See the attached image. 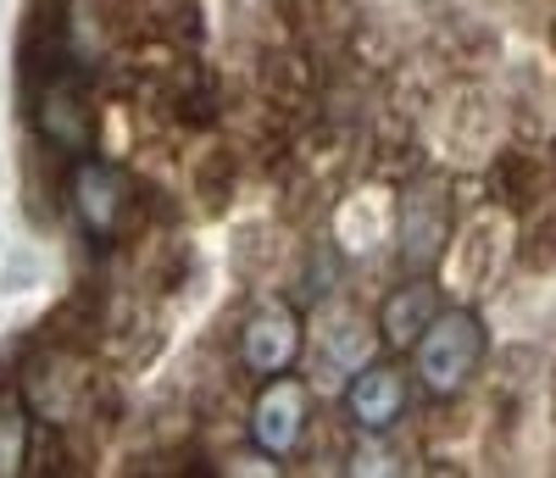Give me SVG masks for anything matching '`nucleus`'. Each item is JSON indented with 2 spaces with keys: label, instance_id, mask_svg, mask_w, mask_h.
<instances>
[{
  "label": "nucleus",
  "instance_id": "f257e3e1",
  "mask_svg": "<svg viewBox=\"0 0 556 478\" xmlns=\"http://www.w3.org/2000/svg\"><path fill=\"white\" fill-rule=\"evenodd\" d=\"M62 196H67V212L84 228V239L101 251L134 246V239H146V228H151V189L117 156H96V151L73 156Z\"/></svg>",
  "mask_w": 556,
  "mask_h": 478
},
{
  "label": "nucleus",
  "instance_id": "f03ea898",
  "mask_svg": "<svg viewBox=\"0 0 556 478\" xmlns=\"http://www.w3.org/2000/svg\"><path fill=\"white\" fill-rule=\"evenodd\" d=\"M23 101L34 134L56 156H89L101 151V106L89 89V67H78L67 51H51L45 62H23Z\"/></svg>",
  "mask_w": 556,
  "mask_h": 478
},
{
  "label": "nucleus",
  "instance_id": "7ed1b4c3",
  "mask_svg": "<svg viewBox=\"0 0 556 478\" xmlns=\"http://www.w3.org/2000/svg\"><path fill=\"white\" fill-rule=\"evenodd\" d=\"M406 356H412V378L434 401H456V395H468V385L490 356V328L473 306H440V317L424 328V340Z\"/></svg>",
  "mask_w": 556,
  "mask_h": 478
},
{
  "label": "nucleus",
  "instance_id": "20e7f679",
  "mask_svg": "<svg viewBox=\"0 0 556 478\" xmlns=\"http://www.w3.org/2000/svg\"><path fill=\"white\" fill-rule=\"evenodd\" d=\"M456 239V189L445 173L417 167L401 189H395V262L401 273H434L451 256Z\"/></svg>",
  "mask_w": 556,
  "mask_h": 478
},
{
  "label": "nucleus",
  "instance_id": "39448f33",
  "mask_svg": "<svg viewBox=\"0 0 556 478\" xmlns=\"http://www.w3.org/2000/svg\"><path fill=\"white\" fill-rule=\"evenodd\" d=\"M101 373H106V367L89 362V351H73V345L45 340V345L23 362V395H28V406H34L39 423L84 428Z\"/></svg>",
  "mask_w": 556,
  "mask_h": 478
},
{
  "label": "nucleus",
  "instance_id": "423d86ee",
  "mask_svg": "<svg viewBox=\"0 0 556 478\" xmlns=\"http://www.w3.org/2000/svg\"><path fill=\"white\" fill-rule=\"evenodd\" d=\"M384 345L379 317L367 323V312L356 301H323L312 312L306 328V367L317 378H334V385H351V378L374 362V351Z\"/></svg>",
  "mask_w": 556,
  "mask_h": 478
},
{
  "label": "nucleus",
  "instance_id": "0eeeda50",
  "mask_svg": "<svg viewBox=\"0 0 556 478\" xmlns=\"http://www.w3.org/2000/svg\"><path fill=\"white\" fill-rule=\"evenodd\" d=\"M317 423V395L301 373H278V378H262V390L251 395V412H245V435L251 445H262L267 456L290 462L295 451H306V435Z\"/></svg>",
  "mask_w": 556,
  "mask_h": 478
},
{
  "label": "nucleus",
  "instance_id": "6e6552de",
  "mask_svg": "<svg viewBox=\"0 0 556 478\" xmlns=\"http://www.w3.org/2000/svg\"><path fill=\"white\" fill-rule=\"evenodd\" d=\"M301 356H306V312L290 295H262L240 317V367L251 378H278L295 373Z\"/></svg>",
  "mask_w": 556,
  "mask_h": 478
},
{
  "label": "nucleus",
  "instance_id": "1a4fd4ad",
  "mask_svg": "<svg viewBox=\"0 0 556 478\" xmlns=\"http://www.w3.org/2000/svg\"><path fill=\"white\" fill-rule=\"evenodd\" d=\"M412 406V373L395 362H367L345 385V417L356 435H390Z\"/></svg>",
  "mask_w": 556,
  "mask_h": 478
},
{
  "label": "nucleus",
  "instance_id": "9d476101",
  "mask_svg": "<svg viewBox=\"0 0 556 478\" xmlns=\"http://www.w3.org/2000/svg\"><path fill=\"white\" fill-rule=\"evenodd\" d=\"M445 306V290L429 278V273H406L395 278V290L379 301V334L390 351H412L417 340H424V328L440 317Z\"/></svg>",
  "mask_w": 556,
  "mask_h": 478
},
{
  "label": "nucleus",
  "instance_id": "9b49d317",
  "mask_svg": "<svg viewBox=\"0 0 556 478\" xmlns=\"http://www.w3.org/2000/svg\"><path fill=\"white\" fill-rule=\"evenodd\" d=\"M513 239V212L495 206V212H479L468 223V234L451 239V267H456V290H490V278L501 267V251Z\"/></svg>",
  "mask_w": 556,
  "mask_h": 478
},
{
  "label": "nucleus",
  "instance_id": "f8f14e48",
  "mask_svg": "<svg viewBox=\"0 0 556 478\" xmlns=\"http://www.w3.org/2000/svg\"><path fill=\"white\" fill-rule=\"evenodd\" d=\"M256 95H267V101L278 112H290V117L317 106V62H312V51H301V45H290V51H262L256 56Z\"/></svg>",
  "mask_w": 556,
  "mask_h": 478
},
{
  "label": "nucleus",
  "instance_id": "ddd939ff",
  "mask_svg": "<svg viewBox=\"0 0 556 478\" xmlns=\"http://www.w3.org/2000/svg\"><path fill=\"white\" fill-rule=\"evenodd\" d=\"M334 234L340 246L367 256L379 239H395V196L384 184H367V189H351V196L334 206Z\"/></svg>",
  "mask_w": 556,
  "mask_h": 478
},
{
  "label": "nucleus",
  "instance_id": "4468645a",
  "mask_svg": "<svg viewBox=\"0 0 556 478\" xmlns=\"http://www.w3.org/2000/svg\"><path fill=\"white\" fill-rule=\"evenodd\" d=\"M278 17H285V28L295 34L301 51L312 56H334L345 34H351V0H273Z\"/></svg>",
  "mask_w": 556,
  "mask_h": 478
},
{
  "label": "nucleus",
  "instance_id": "2eb2a0df",
  "mask_svg": "<svg viewBox=\"0 0 556 478\" xmlns=\"http://www.w3.org/2000/svg\"><path fill=\"white\" fill-rule=\"evenodd\" d=\"M235 189H240V146H206L195 162H190V196H195V212L201 217H223L235 206Z\"/></svg>",
  "mask_w": 556,
  "mask_h": 478
},
{
  "label": "nucleus",
  "instance_id": "dca6fc26",
  "mask_svg": "<svg viewBox=\"0 0 556 478\" xmlns=\"http://www.w3.org/2000/svg\"><path fill=\"white\" fill-rule=\"evenodd\" d=\"M34 406L23 395V378L0 373V478H17L34 462Z\"/></svg>",
  "mask_w": 556,
  "mask_h": 478
},
{
  "label": "nucleus",
  "instance_id": "f3484780",
  "mask_svg": "<svg viewBox=\"0 0 556 478\" xmlns=\"http://www.w3.org/2000/svg\"><path fill=\"white\" fill-rule=\"evenodd\" d=\"M540 184H545V173H540V162L529 151H495L490 156V189H495V201L506 212L540 206Z\"/></svg>",
  "mask_w": 556,
  "mask_h": 478
},
{
  "label": "nucleus",
  "instance_id": "a211bd4d",
  "mask_svg": "<svg viewBox=\"0 0 556 478\" xmlns=\"http://www.w3.org/2000/svg\"><path fill=\"white\" fill-rule=\"evenodd\" d=\"M101 328H112L106 323V312L89 301V290H78L73 301H62L56 312H51V323H45V340H56V345H73V351H89L101 340Z\"/></svg>",
  "mask_w": 556,
  "mask_h": 478
},
{
  "label": "nucleus",
  "instance_id": "6ab92c4d",
  "mask_svg": "<svg viewBox=\"0 0 556 478\" xmlns=\"http://www.w3.org/2000/svg\"><path fill=\"white\" fill-rule=\"evenodd\" d=\"M518 262L529 273H551L556 267V212H534V223H523L518 234Z\"/></svg>",
  "mask_w": 556,
  "mask_h": 478
},
{
  "label": "nucleus",
  "instance_id": "aec40b11",
  "mask_svg": "<svg viewBox=\"0 0 556 478\" xmlns=\"http://www.w3.org/2000/svg\"><path fill=\"white\" fill-rule=\"evenodd\" d=\"M551 184H556V139H551Z\"/></svg>",
  "mask_w": 556,
  "mask_h": 478
}]
</instances>
